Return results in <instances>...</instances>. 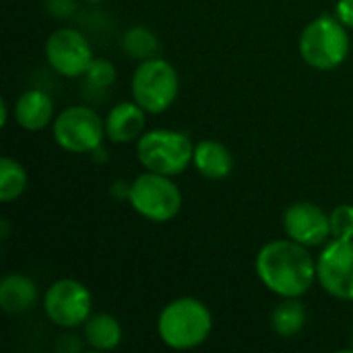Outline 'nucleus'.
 <instances>
[{
	"instance_id": "20",
	"label": "nucleus",
	"mask_w": 353,
	"mask_h": 353,
	"mask_svg": "<svg viewBox=\"0 0 353 353\" xmlns=\"http://www.w3.org/2000/svg\"><path fill=\"white\" fill-rule=\"evenodd\" d=\"M331 236L337 240H353V205H339L333 209Z\"/></svg>"
},
{
	"instance_id": "25",
	"label": "nucleus",
	"mask_w": 353,
	"mask_h": 353,
	"mask_svg": "<svg viewBox=\"0 0 353 353\" xmlns=\"http://www.w3.org/2000/svg\"><path fill=\"white\" fill-rule=\"evenodd\" d=\"M83 2H101V0H83Z\"/></svg>"
},
{
	"instance_id": "3",
	"label": "nucleus",
	"mask_w": 353,
	"mask_h": 353,
	"mask_svg": "<svg viewBox=\"0 0 353 353\" xmlns=\"http://www.w3.org/2000/svg\"><path fill=\"white\" fill-rule=\"evenodd\" d=\"M300 54L304 62L316 70L337 68L350 54L347 27L337 17L329 14L310 21L300 37Z\"/></svg>"
},
{
	"instance_id": "22",
	"label": "nucleus",
	"mask_w": 353,
	"mask_h": 353,
	"mask_svg": "<svg viewBox=\"0 0 353 353\" xmlns=\"http://www.w3.org/2000/svg\"><path fill=\"white\" fill-rule=\"evenodd\" d=\"M335 14L345 27L353 29V0H339L337 8H335Z\"/></svg>"
},
{
	"instance_id": "7",
	"label": "nucleus",
	"mask_w": 353,
	"mask_h": 353,
	"mask_svg": "<svg viewBox=\"0 0 353 353\" xmlns=\"http://www.w3.org/2000/svg\"><path fill=\"white\" fill-rule=\"evenodd\" d=\"M54 141L68 153H91L105 137V122L87 105H72L58 114L52 126Z\"/></svg>"
},
{
	"instance_id": "15",
	"label": "nucleus",
	"mask_w": 353,
	"mask_h": 353,
	"mask_svg": "<svg viewBox=\"0 0 353 353\" xmlns=\"http://www.w3.org/2000/svg\"><path fill=\"white\" fill-rule=\"evenodd\" d=\"M35 302H37V288L29 277L12 273L0 281V308L6 314H23L31 310Z\"/></svg>"
},
{
	"instance_id": "13",
	"label": "nucleus",
	"mask_w": 353,
	"mask_h": 353,
	"mask_svg": "<svg viewBox=\"0 0 353 353\" xmlns=\"http://www.w3.org/2000/svg\"><path fill=\"white\" fill-rule=\"evenodd\" d=\"M52 114H54L52 97L39 89H29V91L21 93L14 103L17 124L31 132L43 130L52 122Z\"/></svg>"
},
{
	"instance_id": "6",
	"label": "nucleus",
	"mask_w": 353,
	"mask_h": 353,
	"mask_svg": "<svg viewBox=\"0 0 353 353\" xmlns=\"http://www.w3.org/2000/svg\"><path fill=\"white\" fill-rule=\"evenodd\" d=\"M128 201L141 217L155 223L172 221L182 209V192L172 176L149 170L130 184Z\"/></svg>"
},
{
	"instance_id": "26",
	"label": "nucleus",
	"mask_w": 353,
	"mask_h": 353,
	"mask_svg": "<svg viewBox=\"0 0 353 353\" xmlns=\"http://www.w3.org/2000/svg\"><path fill=\"white\" fill-rule=\"evenodd\" d=\"M352 343H353V327H352Z\"/></svg>"
},
{
	"instance_id": "1",
	"label": "nucleus",
	"mask_w": 353,
	"mask_h": 353,
	"mask_svg": "<svg viewBox=\"0 0 353 353\" xmlns=\"http://www.w3.org/2000/svg\"><path fill=\"white\" fill-rule=\"evenodd\" d=\"M261 283L281 298L304 296L316 279V263L306 246L290 240L265 244L254 261Z\"/></svg>"
},
{
	"instance_id": "10",
	"label": "nucleus",
	"mask_w": 353,
	"mask_h": 353,
	"mask_svg": "<svg viewBox=\"0 0 353 353\" xmlns=\"http://www.w3.org/2000/svg\"><path fill=\"white\" fill-rule=\"evenodd\" d=\"M46 60L58 74L74 79L87 72L93 50L81 31L62 27L46 39Z\"/></svg>"
},
{
	"instance_id": "8",
	"label": "nucleus",
	"mask_w": 353,
	"mask_h": 353,
	"mask_svg": "<svg viewBox=\"0 0 353 353\" xmlns=\"http://www.w3.org/2000/svg\"><path fill=\"white\" fill-rule=\"evenodd\" d=\"M91 292L77 279H58L43 294V312L48 321L62 329L85 325L91 316Z\"/></svg>"
},
{
	"instance_id": "19",
	"label": "nucleus",
	"mask_w": 353,
	"mask_h": 353,
	"mask_svg": "<svg viewBox=\"0 0 353 353\" xmlns=\"http://www.w3.org/2000/svg\"><path fill=\"white\" fill-rule=\"evenodd\" d=\"M122 48L124 52L130 56V58H139V60H147V58H153L157 48H159V41L155 37L153 31H149L147 27H132L124 33L122 37Z\"/></svg>"
},
{
	"instance_id": "24",
	"label": "nucleus",
	"mask_w": 353,
	"mask_h": 353,
	"mask_svg": "<svg viewBox=\"0 0 353 353\" xmlns=\"http://www.w3.org/2000/svg\"><path fill=\"white\" fill-rule=\"evenodd\" d=\"M0 223H2V240H6V236H8V221L2 219Z\"/></svg>"
},
{
	"instance_id": "18",
	"label": "nucleus",
	"mask_w": 353,
	"mask_h": 353,
	"mask_svg": "<svg viewBox=\"0 0 353 353\" xmlns=\"http://www.w3.org/2000/svg\"><path fill=\"white\" fill-rule=\"evenodd\" d=\"M27 188V172L25 168L12 159V157H2L0 159V201L10 203L17 201Z\"/></svg>"
},
{
	"instance_id": "9",
	"label": "nucleus",
	"mask_w": 353,
	"mask_h": 353,
	"mask_svg": "<svg viewBox=\"0 0 353 353\" xmlns=\"http://www.w3.org/2000/svg\"><path fill=\"white\" fill-rule=\"evenodd\" d=\"M321 288L337 300L353 302V240H333L316 259Z\"/></svg>"
},
{
	"instance_id": "12",
	"label": "nucleus",
	"mask_w": 353,
	"mask_h": 353,
	"mask_svg": "<svg viewBox=\"0 0 353 353\" xmlns=\"http://www.w3.org/2000/svg\"><path fill=\"white\" fill-rule=\"evenodd\" d=\"M147 112L132 99L114 105L105 118V137L112 143H132L145 134Z\"/></svg>"
},
{
	"instance_id": "2",
	"label": "nucleus",
	"mask_w": 353,
	"mask_h": 353,
	"mask_svg": "<svg viewBox=\"0 0 353 353\" xmlns=\"http://www.w3.org/2000/svg\"><path fill=\"white\" fill-rule=\"evenodd\" d=\"M213 329L209 308L196 298H176L159 312V339L172 350H194L203 345Z\"/></svg>"
},
{
	"instance_id": "5",
	"label": "nucleus",
	"mask_w": 353,
	"mask_h": 353,
	"mask_svg": "<svg viewBox=\"0 0 353 353\" xmlns=\"http://www.w3.org/2000/svg\"><path fill=\"white\" fill-rule=\"evenodd\" d=\"M132 99L147 114L165 112L178 97L180 79L176 68L163 58H147L143 60L130 81Z\"/></svg>"
},
{
	"instance_id": "16",
	"label": "nucleus",
	"mask_w": 353,
	"mask_h": 353,
	"mask_svg": "<svg viewBox=\"0 0 353 353\" xmlns=\"http://www.w3.org/2000/svg\"><path fill=\"white\" fill-rule=\"evenodd\" d=\"M85 341L97 352H112L122 341V327L112 314H91L85 323Z\"/></svg>"
},
{
	"instance_id": "14",
	"label": "nucleus",
	"mask_w": 353,
	"mask_h": 353,
	"mask_svg": "<svg viewBox=\"0 0 353 353\" xmlns=\"http://www.w3.org/2000/svg\"><path fill=\"white\" fill-rule=\"evenodd\" d=\"M192 163L199 170L201 176L209 180H223L232 174L234 168V157L225 145L213 139H205L194 145V155Z\"/></svg>"
},
{
	"instance_id": "11",
	"label": "nucleus",
	"mask_w": 353,
	"mask_h": 353,
	"mask_svg": "<svg viewBox=\"0 0 353 353\" xmlns=\"http://www.w3.org/2000/svg\"><path fill=\"white\" fill-rule=\"evenodd\" d=\"M283 230L288 238L306 248L321 246L331 236V215L308 201L292 203L283 213Z\"/></svg>"
},
{
	"instance_id": "17",
	"label": "nucleus",
	"mask_w": 353,
	"mask_h": 353,
	"mask_svg": "<svg viewBox=\"0 0 353 353\" xmlns=\"http://www.w3.org/2000/svg\"><path fill=\"white\" fill-rule=\"evenodd\" d=\"M306 325V310L298 298H283L271 314V327L279 337H296Z\"/></svg>"
},
{
	"instance_id": "21",
	"label": "nucleus",
	"mask_w": 353,
	"mask_h": 353,
	"mask_svg": "<svg viewBox=\"0 0 353 353\" xmlns=\"http://www.w3.org/2000/svg\"><path fill=\"white\" fill-rule=\"evenodd\" d=\"M85 74H87V81L97 89H108L116 81L114 64L110 60H103V58H93V62L89 64Z\"/></svg>"
},
{
	"instance_id": "4",
	"label": "nucleus",
	"mask_w": 353,
	"mask_h": 353,
	"mask_svg": "<svg viewBox=\"0 0 353 353\" xmlns=\"http://www.w3.org/2000/svg\"><path fill=\"white\" fill-rule=\"evenodd\" d=\"M194 155L192 141L178 130L155 128L145 132L137 141V157L141 165L149 172L163 176H178L190 163Z\"/></svg>"
},
{
	"instance_id": "23",
	"label": "nucleus",
	"mask_w": 353,
	"mask_h": 353,
	"mask_svg": "<svg viewBox=\"0 0 353 353\" xmlns=\"http://www.w3.org/2000/svg\"><path fill=\"white\" fill-rule=\"evenodd\" d=\"M0 112H2L0 124L4 126V124H6V120H8V105H6V101H2V103H0Z\"/></svg>"
}]
</instances>
